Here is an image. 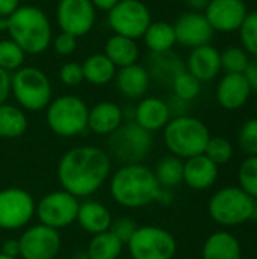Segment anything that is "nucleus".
<instances>
[{"label": "nucleus", "mask_w": 257, "mask_h": 259, "mask_svg": "<svg viewBox=\"0 0 257 259\" xmlns=\"http://www.w3.org/2000/svg\"><path fill=\"white\" fill-rule=\"evenodd\" d=\"M88 111L89 108L80 97L65 94L48 103L45 120L52 132L59 137L70 138L88 129Z\"/></svg>", "instance_id": "obj_8"}, {"label": "nucleus", "mask_w": 257, "mask_h": 259, "mask_svg": "<svg viewBox=\"0 0 257 259\" xmlns=\"http://www.w3.org/2000/svg\"><path fill=\"white\" fill-rule=\"evenodd\" d=\"M108 137L106 153L111 161L114 159L121 165L142 164L153 147L151 132L142 129L135 121L123 123Z\"/></svg>", "instance_id": "obj_5"}, {"label": "nucleus", "mask_w": 257, "mask_h": 259, "mask_svg": "<svg viewBox=\"0 0 257 259\" xmlns=\"http://www.w3.org/2000/svg\"><path fill=\"white\" fill-rule=\"evenodd\" d=\"M59 79L64 85L67 87H77L80 85L83 79V70L82 64L77 62H67L61 67L59 70Z\"/></svg>", "instance_id": "obj_40"}, {"label": "nucleus", "mask_w": 257, "mask_h": 259, "mask_svg": "<svg viewBox=\"0 0 257 259\" xmlns=\"http://www.w3.org/2000/svg\"><path fill=\"white\" fill-rule=\"evenodd\" d=\"M208 212L220 226H239L254 217V199L239 187H226L211 197Z\"/></svg>", "instance_id": "obj_7"}, {"label": "nucleus", "mask_w": 257, "mask_h": 259, "mask_svg": "<svg viewBox=\"0 0 257 259\" xmlns=\"http://www.w3.org/2000/svg\"><path fill=\"white\" fill-rule=\"evenodd\" d=\"M162 188L144 164L121 165L111 178V196L124 208H142L159 200Z\"/></svg>", "instance_id": "obj_2"}, {"label": "nucleus", "mask_w": 257, "mask_h": 259, "mask_svg": "<svg viewBox=\"0 0 257 259\" xmlns=\"http://www.w3.org/2000/svg\"><path fill=\"white\" fill-rule=\"evenodd\" d=\"M204 17L214 30L232 32L244 23L247 8L242 0H211Z\"/></svg>", "instance_id": "obj_16"}, {"label": "nucleus", "mask_w": 257, "mask_h": 259, "mask_svg": "<svg viewBox=\"0 0 257 259\" xmlns=\"http://www.w3.org/2000/svg\"><path fill=\"white\" fill-rule=\"evenodd\" d=\"M188 70L194 77H197L200 82H208L217 77V74L221 70V59L220 52L212 47L211 44L200 46L192 49L189 58H188Z\"/></svg>", "instance_id": "obj_22"}, {"label": "nucleus", "mask_w": 257, "mask_h": 259, "mask_svg": "<svg viewBox=\"0 0 257 259\" xmlns=\"http://www.w3.org/2000/svg\"><path fill=\"white\" fill-rule=\"evenodd\" d=\"M204 155L220 167L227 164L233 158V146L229 140L223 137H211L206 144Z\"/></svg>", "instance_id": "obj_35"}, {"label": "nucleus", "mask_w": 257, "mask_h": 259, "mask_svg": "<svg viewBox=\"0 0 257 259\" xmlns=\"http://www.w3.org/2000/svg\"><path fill=\"white\" fill-rule=\"evenodd\" d=\"M0 259H18V258H11V256H6V255H3V253L0 252Z\"/></svg>", "instance_id": "obj_49"}, {"label": "nucleus", "mask_w": 257, "mask_h": 259, "mask_svg": "<svg viewBox=\"0 0 257 259\" xmlns=\"http://www.w3.org/2000/svg\"><path fill=\"white\" fill-rule=\"evenodd\" d=\"M20 6V0H0V18H8Z\"/></svg>", "instance_id": "obj_44"}, {"label": "nucleus", "mask_w": 257, "mask_h": 259, "mask_svg": "<svg viewBox=\"0 0 257 259\" xmlns=\"http://www.w3.org/2000/svg\"><path fill=\"white\" fill-rule=\"evenodd\" d=\"M171 88L174 91V97L183 102H191L200 94L201 82L185 70L174 77V80L171 82Z\"/></svg>", "instance_id": "obj_33"}, {"label": "nucleus", "mask_w": 257, "mask_h": 259, "mask_svg": "<svg viewBox=\"0 0 257 259\" xmlns=\"http://www.w3.org/2000/svg\"><path fill=\"white\" fill-rule=\"evenodd\" d=\"M176 41L185 47H200L211 42L214 38V29L201 12H185L173 24Z\"/></svg>", "instance_id": "obj_15"}, {"label": "nucleus", "mask_w": 257, "mask_h": 259, "mask_svg": "<svg viewBox=\"0 0 257 259\" xmlns=\"http://www.w3.org/2000/svg\"><path fill=\"white\" fill-rule=\"evenodd\" d=\"M52 44H53V50L59 56H70L77 47V38H74L70 33L61 32L52 39Z\"/></svg>", "instance_id": "obj_41"}, {"label": "nucleus", "mask_w": 257, "mask_h": 259, "mask_svg": "<svg viewBox=\"0 0 257 259\" xmlns=\"http://www.w3.org/2000/svg\"><path fill=\"white\" fill-rule=\"evenodd\" d=\"M132 259H173L177 252L176 238L171 232L158 226H138L127 241Z\"/></svg>", "instance_id": "obj_9"}, {"label": "nucleus", "mask_w": 257, "mask_h": 259, "mask_svg": "<svg viewBox=\"0 0 257 259\" xmlns=\"http://www.w3.org/2000/svg\"><path fill=\"white\" fill-rule=\"evenodd\" d=\"M256 112H257V105H256Z\"/></svg>", "instance_id": "obj_50"}, {"label": "nucleus", "mask_w": 257, "mask_h": 259, "mask_svg": "<svg viewBox=\"0 0 257 259\" xmlns=\"http://www.w3.org/2000/svg\"><path fill=\"white\" fill-rule=\"evenodd\" d=\"M239 188L250 197L257 199V156H247L238 170Z\"/></svg>", "instance_id": "obj_34"}, {"label": "nucleus", "mask_w": 257, "mask_h": 259, "mask_svg": "<svg viewBox=\"0 0 257 259\" xmlns=\"http://www.w3.org/2000/svg\"><path fill=\"white\" fill-rule=\"evenodd\" d=\"M218 179V165L204 153L183 161V182L192 190H208Z\"/></svg>", "instance_id": "obj_20"}, {"label": "nucleus", "mask_w": 257, "mask_h": 259, "mask_svg": "<svg viewBox=\"0 0 257 259\" xmlns=\"http://www.w3.org/2000/svg\"><path fill=\"white\" fill-rule=\"evenodd\" d=\"M21 259H55L61 249V235L45 225L26 229L18 238Z\"/></svg>", "instance_id": "obj_14"}, {"label": "nucleus", "mask_w": 257, "mask_h": 259, "mask_svg": "<svg viewBox=\"0 0 257 259\" xmlns=\"http://www.w3.org/2000/svg\"><path fill=\"white\" fill-rule=\"evenodd\" d=\"M97 9L91 0H59L56 8V23L61 32L80 38L89 33L95 24Z\"/></svg>", "instance_id": "obj_13"}, {"label": "nucleus", "mask_w": 257, "mask_h": 259, "mask_svg": "<svg viewBox=\"0 0 257 259\" xmlns=\"http://www.w3.org/2000/svg\"><path fill=\"white\" fill-rule=\"evenodd\" d=\"M155 176L161 188L170 190L179 187L183 182V159L174 155L162 158L155 170Z\"/></svg>", "instance_id": "obj_31"}, {"label": "nucleus", "mask_w": 257, "mask_h": 259, "mask_svg": "<svg viewBox=\"0 0 257 259\" xmlns=\"http://www.w3.org/2000/svg\"><path fill=\"white\" fill-rule=\"evenodd\" d=\"M112 162L106 150L95 146H79L65 152L58 164L62 190L74 197H88L98 191L111 175Z\"/></svg>", "instance_id": "obj_1"}, {"label": "nucleus", "mask_w": 257, "mask_h": 259, "mask_svg": "<svg viewBox=\"0 0 257 259\" xmlns=\"http://www.w3.org/2000/svg\"><path fill=\"white\" fill-rule=\"evenodd\" d=\"M11 93L23 111H41L52 102V83L47 74L32 65H23L11 76Z\"/></svg>", "instance_id": "obj_6"}, {"label": "nucleus", "mask_w": 257, "mask_h": 259, "mask_svg": "<svg viewBox=\"0 0 257 259\" xmlns=\"http://www.w3.org/2000/svg\"><path fill=\"white\" fill-rule=\"evenodd\" d=\"M26 53L11 38L0 41V68L14 73L24 65Z\"/></svg>", "instance_id": "obj_32"}, {"label": "nucleus", "mask_w": 257, "mask_h": 259, "mask_svg": "<svg viewBox=\"0 0 257 259\" xmlns=\"http://www.w3.org/2000/svg\"><path fill=\"white\" fill-rule=\"evenodd\" d=\"M76 222L88 234L97 235L109 231L112 225V215L103 203L95 200H86L79 205Z\"/></svg>", "instance_id": "obj_23"}, {"label": "nucleus", "mask_w": 257, "mask_h": 259, "mask_svg": "<svg viewBox=\"0 0 257 259\" xmlns=\"http://www.w3.org/2000/svg\"><path fill=\"white\" fill-rule=\"evenodd\" d=\"M120 0H91V3L94 5L95 9L98 11H105V12H109Z\"/></svg>", "instance_id": "obj_46"}, {"label": "nucleus", "mask_w": 257, "mask_h": 259, "mask_svg": "<svg viewBox=\"0 0 257 259\" xmlns=\"http://www.w3.org/2000/svg\"><path fill=\"white\" fill-rule=\"evenodd\" d=\"M239 30H241V41L245 50L257 58V12L247 14Z\"/></svg>", "instance_id": "obj_38"}, {"label": "nucleus", "mask_w": 257, "mask_h": 259, "mask_svg": "<svg viewBox=\"0 0 257 259\" xmlns=\"http://www.w3.org/2000/svg\"><path fill=\"white\" fill-rule=\"evenodd\" d=\"M220 59H221V68L226 71V74L245 73L248 64H250V58H248L247 52H244L239 47L226 49L223 53H220Z\"/></svg>", "instance_id": "obj_36"}, {"label": "nucleus", "mask_w": 257, "mask_h": 259, "mask_svg": "<svg viewBox=\"0 0 257 259\" xmlns=\"http://www.w3.org/2000/svg\"><path fill=\"white\" fill-rule=\"evenodd\" d=\"M171 120L168 103L159 97H142L133 109V120L148 132L161 131Z\"/></svg>", "instance_id": "obj_17"}, {"label": "nucleus", "mask_w": 257, "mask_h": 259, "mask_svg": "<svg viewBox=\"0 0 257 259\" xmlns=\"http://www.w3.org/2000/svg\"><path fill=\"white\" fill-rule=\"evenodd\" d=\"M6 32L26 55L44 53L53 39L47 14L35 5H23L6 18Z\"/></svg>", "instance_id": "obj_3"}, {"label": "nucleus", "mask_w": 257, "mask_h": 259, "mask_svg": "<svg viewBox=\"0 0 257 259\" xmlns=\"http://www.w3.org/2000/svg\"><path fill=\"white\" fill-rule=\"evenodd\" d=\"M250 93L251 88L244 73H229L218 83L217 99L224 109L235 111L247 103Z\"/></svg>", "instance_id": "obj_19"}, {"label": "nucleus", "mask_w": 257, "mask_h": 259, "mask_svg": "<svg viewBox=\"0 0 257 259\" xmlns=\"http://www.w3.org/2000/svg\"><path fill=\"white\" fill-rule=\"evenodd\" d=\"M105 55L117 68H123L138 62L139 47L135 39L114 33L105 44Z\"/></svg>", "instance_id": "obj_25"}, {"label": "nucleus", "mask_w": 257, "mask_h": 259, "mask_svg": "<svg viewBox=\"0 0 257 259\" xmlns=\"http://www.w3.org/2000/svg\"><path fill=\"white\" fill-rule=\"evenodd\" d=\"M36 209L33 197L21 188L0 191V229L17 231L26 226Z\"/></svg>", "instance_id": "obj_12"}, {"label": "nucleus", "mask_w": 257, "mask_h": 259, "mask_svg": "<svg viewBox=\"0 0 257 259\" xmlns=\"http://www.w3.org/2000/svg\"><path fill=\"white\" fill-rule=\"evenodd\" d=\"M244 74H245V77H247V80L250 83V88L257 91V58L254 61H250V64H248Z\"/></svg>", "instance_id": "obj_45"}, {"label": "nucleus", "mask_w": 257, "mask_h": 259, "mask_svg": "<svg viewBox=\"0 0 257 259\" xmlns=\"http://www.w3.org/2000/svg\"><path fill=\"white\" fill-rule=\"evenodd\" d=\"M123 243L111 232H101L92 237L88 244V259H118L123 252Z\"/></svg>", "instance_id": "obj_30"}, {"label": "nucleus", "mask_w": 257, "mask_h": 259, "mask_svg": "<svg viewBox=\"0 0 257 259\" xmlns=\"http://www.w3.org/2000/svg\"><path fill=\"white\" fill-rule=\"evenodd\" d=\"M186 3H188V6L192 9V11H195V12H200V11H206V8L209 6V3H211V0H186Z\"/></svg>", "instance_id": "obj_47"}, {"label": "nucleus", "mask_w": 257, "mask_h": 259, "mask_svg": "<svg viewBox=\"0 0 257 259\" xmlns=\"http://www.w3.org/2000/svg\"><path fill=\"white\" fill-rule=\"evenodd\" d=\"M138 229V225L135 220H132L130 217H120L117 220H112V225L109 228V231L123 243L127 244V241L132 238V235L135 234V231Z\"/></svg>", "instance_id": "obj_39"}, {"label": "nucleus", "mask_w": 257, "mask_h": 259, "mask_svg": "<svg viewBox=\"0 0 257 259\" xmlns=\"http://www.w3.org/2000/svg\"><path fill=\"white\" fill-rule=\"evenodd\" d=\"M29 121L24 111L15 105H0V138L12 140L27 131Z\"/></svg>", "instance_id": "obj_28"}, {"label": "nucleus", "mask_w": 257, "mask_h": 259, "mask_svg": "<svg viewBox=\"0 0 257 259\" xmlns=\"http://www.w3.org/2000/svg\"><path fill=\"white\" fill-rule=\"evenodd\" d=\"M253 219H257V199H254V217Z\"/></svg>", "instance_id": "obj_48"}, {"label": "nucleus", "mask_w": 257, "mask_h": 259, "mask_svg": "<svg viewBox=\"0 0 257 259\" xmlns=\"http://www.w3.org/2000/svg\"><path fill=\"white\" fill-rule=\"evenodd\" d=\"M11 73L0 68V105L6 103L8 97L11 96Z\"/></svg>", "instance_id": "obj_42"}, {"label": "nucleus", "mask_w": 257, "mask_h": 259, "mask_svg": "<svg viewBox=\"0 0 257 259\" xmlns=\"http://www.w3.org/2000/svg\"><path fill=\"white\" fill-rule=\"evenodd\" d=\"M151 12L142 0H120L108 12V24L115 35L139 39L151 24Z\"/></svg>", "instance_id": "obj_10"}, {"label": "nucleus", "mask_w": 257, "mask_h": 259, "mask_svg": "<svg viewBox=\"0 0 257 259\" xmlns=\"http://www.w3.org/2000/svg\"><path fill=\"white\" fill-rule=\"evenodd\" d=\"M124 121V111L120 105L105 100L88 111V129L97 135H111Z\"/></svg>", "instance_id": "obj_21"}, {"label": "nucleus", "mask_w": 257, "mask_h": 259, "mask_svg": "<svg viewBox=\"0 0 257 259\" xmlns=\"http://www.w3.org/2000/svg\"><path fill=\"white\" fill-rule=\"evenodd\" d=\"M82 70L83 79L86 82L95 87H101L115 79L118 68L105 53H94L85 59V62L82 64Z\"/></svg>", "instance_id": "obj_26"}, {"label": "nucleus", "mask_w": 257, "mask_h": 259, "mask_svg": "<svg viewBox=\"0 0 257 259\" xmlns=\"http://www.w3.org/2000/svg\"><path fill=\"white\" fill-rule=\"evenodd\" d=\"M3 255L6 256H11V258H20V244H18V240H6L3 244H2V250H0Z\"/></svg>", "instance_id": "obj_43"}, {"label": "nucleus", "mask_w": 257, "mask_h": 259, "mask_svg": "<svg viewBox=\"0 0 257 259\" xmlns=\"http://www.w3.org/2000/svg\"><path fill=\"white\" fill-rule=\"evenodd\" d=\"M203 259H241L242 250L239 240L227 231L211 234L201 249Z\"/></svg>", "instance_id": "obj_24"}, {"label": "nucleus", "mask_w": 257, "mask_h": 259, "mask_svg": "<svg viewBox=\"0 0 257 259\" xmlns=\"http://www.w3.org/2000/svg\"><path fill=\"white\" fill-rule=\"evenodd\" d=\"M238 144L248 156H257V118L245 121L238 134Z\"/></svg>", "instance_id": "obj_37"}, {"label": "nucleus", "mask_w": 257, "mask_h": 259, "mask_svg": "<svg viewBox=\"0 0 257 259\" xmlns=\"http://www.w3.org/2000/svg\"><path fill=\"white\" fill-rule=\"evenodd\" d=\"M80 202L65 190L45 194L36 205L35 212L41 225L52 229H62L76 222Z\"/></svg>", "instance_id": "obj_11"}, {"label": "nucleus", "mask_w": 257, "mask_h": 259, "mask_svg": "<svg viewBox=\"0 0 257 259\" xmlns=\"http://www.w3.org/2000/svg\"><path fill=\"white\" fill-rule=\"evenodd\" d=\"M148 70L141 64H132L117 70L115 85L120 94L129 100H141L150 87Z\"/></svg>", "instance_id": "obj_18"}, {"label": "nucleus", "mask_w": 257, "mask_h": 259, "mask_svg": "<svg viewBox=\"0 0 257 259\" xmlns=\"http://www.w3.org/2000/svg\"><path fill=\"white\" fill-rule=\"evenodd\" d=\"M148 74L150 77H155L156 80H161L162 83H167L171 87V82L174 77L185 71V67L179 61V56H176L171 50L164 53H151L150 56V68Z\"/></svg>", "instance_id": "obj_27"}, {"label": "nucleus", "mask_w": 257, "mask_h": 259, "mask_svg": "<svg viewBox=\"0 0 257 259\" xmlns=\"http://www.w3.org/2000/svg\"><path fill=\"white\" fill-rule=\"evenodd\" d=\"M211 138L208 126L191 115L173 117L164 127V143L171 155L188 159L203 155Z\"/></svg>", "instance_id": "obj_4"}, {"label": "nucleus", "mask_w": 257, "mask_h": 259, "mask_svg": "<svg viewBox=\"0 0 257 259\" xmlns=\"http://www.w3.org/2000/svg\"><path fill=\"white\" fill-rule=\"evenodd\" d=\"M142 38L151 53L170 52L177 42L174 27L167 21H151Z\"/></svg>", "instance_id": "obj_29"}]
</instances>
